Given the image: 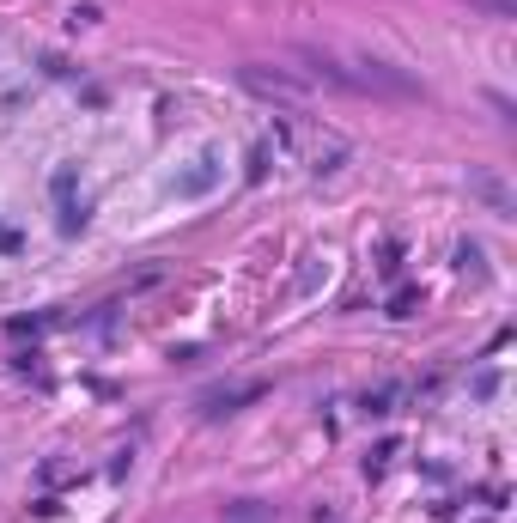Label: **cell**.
<instances>
[{
	"label": "cell",
	"mask_w": 517,
	"mask_h": 523,
	"mask_svg": "<svg viewBox=\"0 0 517 523\" xmlns=\"http://www.w3.org/2000/svg\"><path fill=\"white\" fill-rule=\"evenodd\" d=\"M238 80H244L250 92H262V98H280V104H299V98H305V86L292 80V73H274V67H262V61H244Z\"/></svg>",
	"instance_id": "1"
},
{
	"label": "cell",
	"mask_w": 517,
	"mask_h": 523,
	"mask_svg": "<svg viewBox=\"0 0 517 523\" xmlns=\"http://www.w3.org/2000/svg\"><path fill=\"white\" fill-rule=\"evenodd\" d=\"M292 61H305V73L311 80H323V86H335V92H359V73H347L329 49H311V43H299L292 49Z\"/></svg>",
	"instance_id": "2"
},
{
	"label": "cell",
	"mask_w": 517,
	"mask_h": 523,
	"mask_svg": "<svg viewBox=\"0 0 517 523\" xmlns=\"http://www.w3.org/2000/svg\"><path fill=\"white\" fill-rule=\"evenodd\" d=\"M268 396V384H238V390H207L201 396V408L207 414H238V408H250V402H262Z\"/></svg>",
	"instance_id": "4"
},
{
	"label": "cell",
	"mask_w": 517,
	"mask_h": 523,
	"mask_svg": "<svg viewBox=\"0 0 517 523\" xmlns=\"http://www.w3.org/2000/svg\"><path fill=\"white\" fill-rule=\"evenodd\" d=\"M469 189H475V195H481L493 213H511V195H505V183H493L487 171H475V177H469Z\"/></svg>",
	"instance_id": "5"
},
{
	"label": "cell",
	"mask_w": 517,
	"mask_h": 523,
	"mask_svg": "<svg viewBox=\"0 0 517 523\" xmlns=\"http://www.w3.org/2000/svg\"><path fill=\"white\" fill-rule=\"evenodd\" d=\"M359 92H384V98H426L408 73H396L390 61H359Z\"/></svg>",
	"instance_id": "3"
},
{
	"label": "cell",
	"mask_w": 517,
	"mask_h": 523,
	"mask_svg": "<svg viewBox=\"0 0 517 523\" xmlns=\"http://www.w3.org/2000/svg\"><path fill=\"white\" fill-rule=\"evenodd\" d=\"M475 13H493V19H511V0H469Z\"/></svg>",
	"instance_id": "6"
}]
</instances>
